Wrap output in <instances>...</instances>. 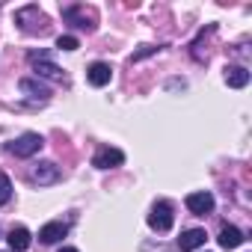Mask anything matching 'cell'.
<instances>
[{
  "mask_svg": "<svg viewBox=\"0 0 252 252\" xmlns=\"http://www.w3.org/2000/svg\"><path fill=\"white\" fill-rule=\"evenodd\" d=\"M42 146H45L42 134H33V131H27V134H21L15 143H9V152H12L15 158H33V155H36Z\"/></svg>",
  "mask_w": 252,
  "mask_h": 252,
  "instance_id": "cell-1",
  "label": "cell"
},
{
  "mask_svg": "<svg viewBox=\"0 0 252 252\" xmlns=\"http://www.w3.org/2000/svg\"><path fill=\"white\" fill-rule=\"evenodd\" d=\"M172 205L169 202H158L155 208H152V214H149V225L155 228V231H169L172 228Z\"/></svg>",
  "mask_w": 252,
  "mask_h": 252,
  "instance_id": "cell-2",
  "label": "cell"
},
{
  "mask_svg": "<svg viewBox=\"0 0 252 252\" xmlns=\"http://www.w3.org/2000/svg\"><path fill=\"white\" fill-rule=\"evenodd\" d=\"M30 178H33L39 187H51V184H57V181L63 178V172H60V166H57V163L45 160V163H39V166L30 172Z\"/></svg>",
  "mask_w": 252,
  "mask_h": 252,
  "instance_id": "cell-3",
  "label": "cell"
},
{
  "mask_svg": "<svg viewBox=\"0 0 252 252\" xmlns=\"http://www.w3.org/2000/svg\"><path fill=\"white\" fill-rule=\"evenodd\" d=\"M30 65H33V71H36L39 77H51V80H60V77H63V68L54 65V63L48 60V54H30Z\"/></svg>",
  "mask_w": 252,
  "mask_h": 252,
  "instance_id": "cell-4",
  "label": "cell"
},
{
  "mask_svg": "<svg viewBox=\"0 0 252 252\" xmlns=\"http://www.w3.org/2000/svg\"><path fill=\"white\" fill-rule=\"evenodd\" d=\"M187 211L196 214V217H208L214 211V196L208 190H199V193H190L187 196Z\"/></svg>",
  "mask_w": 252,
  "mask_h": 252,
  "instance_id": "cell-5",
  "label": "cell"
},
{
  "mask_svg": "<svg viewBox=\"0 0 252 252\" xmlns=\"http://www.w3.org/2000/svg\"><path fill=\"white\" fill-rule=\"evenodd\" d=\"M125 163V155L119 152V149H101L95 158H92V166L95 169H116V166H122Z\"/></svg>",
  "mask_w": 252,
  "mask_h": 252,
  "instance_id": "cell-6",
  "label": "cell"
},
{
  "mask_svg": "<svg viewBox=\"0 0 252 252\" xmlns=\"http://www.w3.org/2000/svg\"><path fill=\"white\" fill-rule=\"evenodd\" d=\"M6 243H9V249H12V252H24V249H30L33 237H30V231H27L24 225H12V228H9V234H6Z\"/></svg>",
  "mask_w": 252,
  "mask_h": 252,
  "instance_id": "cell-7",
  "label": "cell"
},
{
  "mask_svg": "<svg viewBox=\"0 0 252 252\" xmlns=\"http://www.w3.org/2000/svg\"><path fill=\"white\" fill-rule=\"evenodd\" d=\"M110 77H113V68L107 65V63H92L89 68H86V80L92 83V86H107L110 83Z\"/></svg>",
  "mask_w": 252,
  "mask_h": 252,
  "instance_id": "cell-8",
  "label": "cell"
},
{
  "mask_svg": "<svg viewBox=\"0 0 252 252\" xmlns=\"http://www.w3.org/2000/svg\"><path fill=\"white\" fill-rule=\"evenodd\" d=\"M205 240H208L205 228H187V231L178 237V246H181V252H193V249L205 246Z\"/></svg>",
  "mask_w": 252,
  "mask_h": 252,
  "instance_id": "cell-9",
  "label": "cell"
},
{
  "mask_svg": "<svg viewBox=\"0 0 252 252\" xmlns=\"http://www.w3.org/2000/svg\"><path fill=\"white\" fill-rule=\"evenodd\" d=\"M243 231L240 228H234V225H222L220 228V237H217V243L222 246V249H237V246H243Z\"/></svg>",
  "mask_w": 252,
  "mask_h": 252,
  "instance_id": "cell-10",
  "label": "cell"
},
{
  "mask_svg": "<svg viewBox=\"0 0 252 252\" xmlns=\"http://www.w3.org/2000/svg\"><path fill=\"white\" fill-rule=\"evenodd\" d=\"M65 234H68V225L60 222V220H57V222H48V225L39 228V240H42V243H57V240H63Z\"/></svg>",
  "mask_w": 252,
  "mask_h": 252,
  "instance_id": "cell-11",
  "label": "cell"
},
{
  "mask_svg": "<svg viewBox=\"0 0 252 252\" xmlns=\"http://www.w3.org/2000/svg\"><path fill=\"white\" fill-rule=\"evenodd\" d=\"M18 86H21V92H24V95H30V98H39V101H48V95H51V89H48L42 80H36V77H24Z\"/></svg>",
  "mask_w": 252,
  "mask_h": 252,
  "instance_id": "cell-12",
  "label": "cell"
},
{
  "mask_svg": "<svg viewBox=\"0 0 252 252\" xmlns=\"http://www.w3.org/2000/svg\"><path fill=\"white\" fill-rule=\"evenodd\" d=\"M225 83H228L231 89H243V86L249 83V71H246L243 65H228V68H225Z\"/></svg>",
  "mask_w": 252,
  "mask_h": 252,
  "instance_id": "cell-13",
  "label": "cell"
},
{
  "mask_svg": "<svg viewBox=\"0 0 252 252\" xmlns=\"http://www.w3.org/2000/svg\"><path fill=\"white\" fill-rule=\"evenodd\" d=\"M9 199H12V181H9V175L0 172V208H3Z\"/></svg>",
  "mask_w": 252,
  "mask_h": 252,
  "instance_id": "cell-14",
  "label": "cell"
},
{
  "mask_svg": "<svg viewBox=\"0 0 252 252\" xmlns=\"http://www.w3.org/2000/svg\"><path fill=\"white\" fill-rule=\"evenodd\" d=\"M57 48H60V51H77L80 42H77V36H60V39H57Z\"/></svg>",
  "mask_w": 252,
  "mask_h": 252,
  "instance_id": "cell-15",
  "label": "cell"
},
{
  "mask_svg": "<svg viewBox=\"0 0 252 252\" xmlns=\"http://www.w3.org/2000/svg\"><path fill=\"white\" fill-rule=\"evenodd\" d=\"M155 51H160V48H152V45H149V48H143V51H137V54L131 57V63H137V60H143V57H149V54H155Z\"/></svg>",
  "mask_w": 252,
  "mask_h": 252,
  "instance_id": "cell-16",
  "label": "cell"
},
{
  "mask_svg": "<svg viewBox=\"0 0 252 252\" xmlns=\"http://www.w3.org/2000/svg\"><path fill=\"white\" fill-rule=\"evenodd\" d=\"M60 252H80V249H74V246H63Z\"/></svg>",
  "mask_w": 252,
  "mask_h": 252,
  "instance_id": "cell-17",
  "label": "cell"
}]
</instances>
